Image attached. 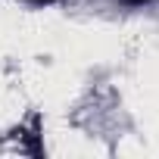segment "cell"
I'll use <instances>...</instances> for the list:
<instances>
[{
  "label": "cell",
  "instance_id": "cell-1",
  "mask_svg": "<svg viewBox=\"0 0 159 159\" xmlns=\"http://www.w3.org/2000/svg\"><path fill=\"white\" fill-rule=\"evenodd\" d=\"M128 7H143V3H153V0H125Z\"/></svg>",
  "mask_w": 159,
  "mask_h": 159
},
{
  "label": "cell",
  "instance_id": "cell-2",
  "mask_svg": "<svg viewBox=\"0 0 159 159\" xmlns=\"http://www.w3.org/2000/svg\"><path fill=\"white\" fill-rule=\"evenodd\" d=\"M25 3H34V7H44V3H53V0H25Z\"/></svg>",
  "mask_w": 159,
  "mask_h": 159
}]
</instances>
